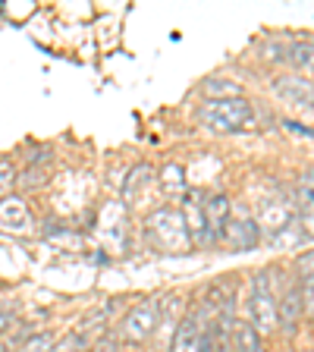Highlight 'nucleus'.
<instances>
[{"mask_svg":"<svg viewBox=\"0 0 314 352\" xmlns=\"http://www.w3.org/2000/svg\"><path fill=\"white\" fill-rule=\"evenodd\" d=\"M10 327V315L7 311H0V330H7Z\"/></svg>","mask_w":314,"mask_h":352,"instance_id":"16","label":"nucleus"},{"mask_svg":"<svg viewBox=\"0 0 314 352\" xmlns=\"http://www.w3.org/2000/svg\"><path fill=\"white\" fill-rule=\"evenodd\" d=\"M302 315H305V311H302L299 283H289L283 293L277 296V318H280V324H283V327H289L286 333H295V324H299Z\"/></svg>","mask_w":314,"mask_h":352,"instance_id":"7","label":"nucleus"},{"mask_svg":"<svg viewBox=\"0 0 314 352\" xmlns=\"http://www.w3.org/2000/svg\"><path fill=\"white\" fill-rule=\"evenodd\" d=\"M0 227L3 230H29V211L22 205L19 198H7L3 205H0Z\"/></svg>","mask_w":314,"mask_h":352,"instance_id":"10","label":"nucleus"},{"mask_svg":"<svg viewBox=\"0 0 314 352\" xmlns=\"http://www.w3.org/2000/svg\"><path fill=\"white\" fill-rule=\"evenodd\" d=\"M299 293H302V311H308L314 318V274H302Z\"/></svg>","mask_w":314,"mask_h":352,"instance_id":"14","label":"nucleus"},{"mask_svg":"<svg viewBox=\"0 0 314 352\" xmlns=\"http://www.w3.org/2000/svg\"><path fill=\"white\" fill-rule=\"evenodd\" d=\"M289 60L295 66H305V69H314V44L311 41H299L289 47Z\"/></svg>","mask_w":314,"mask_h":352,"instance_id":"13","label":"nucleus"},{"mask_svg":"<svg viewBox=\"0 0 314 352\" xmlns=\"http://www.w3.org/2000/svg\"><path fill=\"white\" fill-rule=\"evenodd\" d=\"M295 198H299V217L305 220V227L314 233V189L308 183H299Z\"/></svg>","mask_w":314,"mask_h":352,"instance_id":"12","label":"nucleus"},{"mask_svg":"<svg viewBox=\"0 0 314 352\" xmlns=\"http://www.w3.org/2000/svg\"><path fill=\"white\" fill-rule=\"evenodd\" d=\"M233 352H267L264 340L249 321H236L233 324Z\"/></svg>","mask_w":314,"mask_h":352,"instance_id":"9","label":"nucleus"},{"mask_svg":"<svg viewBox=\"0 0 314 352\" xmlns=\"http://www.w3.org/2000/svg\"><path fill=\"white\" fill-rule=\"evenodd\" d=\"M251 327L258 333H273L280 327V318H277V296L271 293V280L267 274H258L251 280Z\"/></svg>","mask_w":314,"mask_h":352,"instance_id":"3","label":"nucleus"},{"mask_svg":"<svg viewBox=\"0 0 314 352\" xmlns=\"http://www.w3.org/2000/svg\"><path fill=\"white\" fill-rule=\"evenodd\" d=\"M148 230H151V236L157 239V245L164 252H183L192 245V233H189V223H186L183 211H173V208L154 211L151 220H148Z\"/></svg>","mask_w":314,"mask_h":352,"instance_id":"2","label":"nucleus"},{"mask_svg":"<svg viewBox=\"0 0 314 352\" xmlns=\"http://www.w3.org/2000/svg\"><path fill=\"white\" fill-rule=\"evenodd\" d=\"M54 346V333H41V340L32 337L29 346H22V352H51Z\"/></svg>","mask_w":314,"mask_h":352,"instance_id":"15","label":"nucleus"},{"mask_svg":"<svg viewBox=\"0 0 314 352\" xmlns=\"http://www.w3.org/2000/svg\"><path fill=\"white\" fill-rule=\"evenodd\" d=\"M157 324H161V308L154 305V302L135 305L123 321V337L132 340V343H142V340H148L157 330Z\"/></svg>","mask_w":314,"mask_h":352,"instance_id":"4","label":"nucleus"},{"mask_svg":"<svg viewBox=\"0 0 314 352\" xmlns=\"http://www.w3.org/2000/svg\"><path fill=\"white\" fill-rule=\"evenodd\" d=\"M205 230H208V242H223V230H227L229 223V214H233V208H229V198L223 195V192H217V195L205 198Z\"/></svg>","mask_w":314,"mask_h":352,"instance_id":"5","label":"nucleus"},{"mask_svg":"<svg viewBox=\"0 0 314 352\" xmlns=\"http://www.w3.org/2000/svg\"><path fill=\"white\" fill-rule=\"evenodd\" d=\"M277 91L289 104H299V107H308V104L314 101V85L308 79H299V76H286V79H277Z\"/></svg>","mask_w":314,"mask_h":352,"instance_id":"8","label":"nucleus"},{"mask_svg":"<svg viewBox=\"0 0 314 352\" xmlns=\"http://www.w3.org/2000/svg\"><path fill=\"white\" fill-rule=\"evenodd\" d=\"M208 324L201 321V315H186L179 321V327L173 330V346L170 352H201V337H205Z\"/></svg>","mask_w":314,"mask_h":352,"instance_id":"6","label":"nucleus"},{"mask_svg":"<svg viewBox=\"0 0 314 352\" xmlns=\"http://www.w3.org/2000/svg\"><path fill=\"white\" fill-rule=\"evenodd\" d=\"M251 104L245 98H214L198 107L195 120L208 132H239L242 126L251 123Z\"/></svg>","mask_w":314,"mask_h":352,"instance_id":"1","label":"nucleus"},{"mask_svg":"<svg viewBox=\"0 0 314 352\" xmlns=\"http://www.w3.org/2000/svg\"><path fill=\"white\" fill-rule=\"evenodd\" d=\"M223 239H229L236 249H249V245L258 242V223L251 217H245L242 223H233V220H229L227 230H223Z\"/></svg>","mask_w":314,"mask_h":352,"instance_id":"11","label":"nucleus"}]
</instances>
